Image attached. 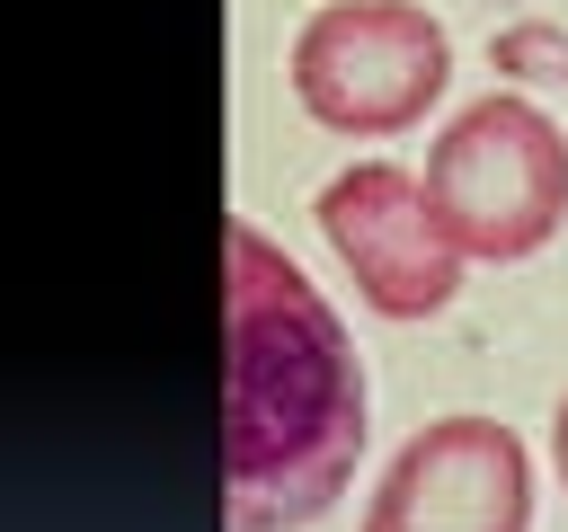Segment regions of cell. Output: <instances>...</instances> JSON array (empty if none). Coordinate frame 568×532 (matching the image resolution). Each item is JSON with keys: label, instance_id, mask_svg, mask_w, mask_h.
I'll return each mask as SVG.
<instances>
[{"label": "cell", "instance_id": "cell-1", "mask_svg": "<svg viewBox=\"0 0 568 532\" xmlns=\"http://www.w3.org/2000/svg\"><path fill=\"white\" fill-rule=\"evenodd\" d=\"M364 452V364L328 293L257 231H222V514L231 532L320 523Z\"/></svg>", "mask_w": 568, "mask_h": 532}, {"label": "cell", "instance_id": "cell-2", "mask_svg": "<svg viewBox=\"0 0 568 532\" xmlns=\"http://www.w3.org/2000/svg\"><path fill=\"white\" fill-rule=\"evenodd\" d=\"M417 177H426V204L453 231V248L462 257H488V266L532 257L568 222V133L532 98H515V89L470 98L426 142V168Z\"/></svg>", "mask_w": 568, "mask_h": 532}, {"label": "cell", "instance_id": "cell-3", "mask_svg": "<svg viewBox=\"0 0 568 532\" xmlns=\"http://www.w3.org/2000/svg\"><path fill=\"white\" fill-rule=\"evenodd\" d=\"M453 89V35L417 0H328L293 35V98L320 133L390 142Z\"/></svg>", "mask_w": 568, "mask_h": 532}, {"label": "cell", "instance_id": "cell-4", "mask_svg": "<svg viewBox=\"0 0 568 532\" xmlns=\"http://www.w3.org/2000/svg\"><path fill=\"white\" fill-rule=\"evenodd\" d=\"M320 239L355 275L364 310L382 319H435L462 293V248L426 204V177L399 160H355L320 186Z\"/></svg>", "mask_w": 568, "mask_h": 532}, {"label": "cell", "instance_id": "cell-5", "mask_svg": "<svg viewBox=\"0 0 568 532\" xmlns=\"http://www.w3.org/2000/svg\"><path fill=\"white\" fill-rule=\"evenodd\" d=\"M364 532H532V452L497 417H435L390 452Z\"/></svg>", "mask_w": 568, "mask_h": 532}, {"label": "cell", "instance_id": "cell-6", "mask_svg": "<svg viewBox=\"0 0 568 532\" xmlns=\"http://www.w3.org/2000/svg\"><path fill=\"white\" fill-rule=\"evenodd\" d=\"M550 461H559V488H568V390H559V408H550Z\"/></svg>", "mask_w": 568, "mask_h": 532}]
</instances>
